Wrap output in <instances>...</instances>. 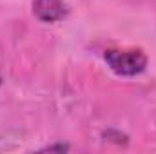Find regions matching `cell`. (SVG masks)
Returning <instances> with one entry per match:
<instances>
[{
  "label": "cell",
  "instance_id": "3",
  "mask_svg": "<svg viewBox=\"0 0 156 154\" xmlns=\"http://www.w3.org/2000/svg\"><path fill=\"white\" fill-rule=\"evenodd\" d=\"M44 151H67V145H53V147H45Z\"/></svg>",
  "mask_w": 156,
  "mask_h": 154
},
{
  "label": "cell",
  "instance_id": "2",
  "mask_svg": "<svg viewBox=\"0 0 156 154\" xmlns=\"http://www.w3.org/2000/svg\"><path fill=\"white\" fill-rule=\"evenodd\" d=\"M67 4L64 0H33V13L42 22H58L67 15Z\"/></svg>",
  "mask_w": 156,
  "mask_h": 154
},
{
  "label": "cell",
  "instance_id": "1",
  "mask_svg": "<svg viewBox=\"0 0 156 154\" xmlns=\"http://www.w3.org/2000/svg\"><path fill=\"white\" fill-rule=\"evenodd\" d=\"M107 65L120 76H134L140 75L147 65V56L140 49H109L104 54Z\"/></svg>",
  "mask_w": 156,
  "mask_h": 154
}]
</instances>
